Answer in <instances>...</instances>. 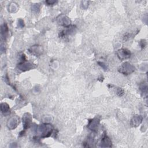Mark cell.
I'll list each match as a JSON object with an SVG mask.
<instances>
[{"instance_id": "6da1fadb", "label": "cell", "mask_w": 148, "mask_h": 148, "mask_svg": "<svg viewBox=\"0 0 148 148\" xmlns=\"http://www.w3.org/2000/svg\"><path fill=\"white\" fill-rule=\"evenodd\" d=\"M35 131L39 134L40 138H47L51 135L53 131V127L50 124H43L39 126H36Z\"/></svg>"}, {"instance_id": "7a4b0ae2", "label": "cell", "mask_w": 148, "mask_h": 148, "mask_svg": "<svg viewBox=\"0 0 148 148\" xmlns=\"http://www.w3.org/2000/svg\"><path fill=\"white\" fill-rule=\"evenodd\" d=\"M135 70V66L128 62H125L123 63L118 69L120 73L125 75H128L133 73Z\"/></svg>"}, {"instance_id": "3957f363", "label": "cell", "mask_w": 148, "mask_h": 148, "mask_svg": "<svg viewBox=\"0 0 148 148\" xmlns=\"http://www.w3.org/2000/svg\"><path fill=\"white\" fill-rule=\"evenodd\" d=\"M100 122V117L96 116L93 119H89L87 128L92 132H97Z\"/></svg>"}, {"instance_id": "277c9868", "label": "cell", "mask_w": 148, "mask_h": 148, "mask_svg": "<svg viewBox=\"0 0 148 148\" xmlns=\"http://www.w3.org/2000/svg\"><path fill=\"white\" fill-rule=\"evenodd\" d=\"M36 68V65L34 64H32L30 62H25L24 61L19 63L17 65V68L23 72L29 71L31 69H33Z\"/></svg>"}, {"instance_id": "5b68a950", "label": "cell", "mask_w": 148, "mask_h": 148, "mask_svg": "<svg viewBox=\"0 0 148 148\" xmlns=\"http://www.w3.org/2000/svg\"><path fill=\"white\" fill-rule=\"evenodd\" d=\"M118 58L120 60H124L129 58L131 57V52L127 49H120L116 52Z\"/></svg>"}, {"instance_id": "8992f818", "label": "cell", "mask_w": 148, "mask_h": 148, "mask_svg": "<svg viewBox=\"0 0 148 148\" xmlns=\"http://www.w3.org/2000/svg\"><path fill=\"white\" fill-rule=\"evenodd\" d=\"M19 123V117L17 116H14L9 118L7 122V127L10 130H13L15 129Z\"/></svg>"}, {"instance_id": "52a82bcc", "label": "cell", "mask_w": 148, "mask_h": 148, "mask_svg": "<svg viewBox=\"0 0 148 148\" xmlns=\"http://www.w3.org/2000/svg\"><path fill=\"white\" fill-rule=\"evenodd\" d=\"M23 120V126L24 128V130H27V128H29L32 123V116L30 113H25L23 114L22 117Z\"/></svg>"}, {"instance_id": "ba28073f", "label": "cell", "mask_w": 148, "mask_h": 148, "mask_svg": "<svg viewBox=\"0 0 148 148\" xmlns=\"http://www.w3.org/2000/svg\"><path fill=\"white\" fill-rule=\"evenodd\" d=\"M99 146L102 147H112V140L110 138L106 135V134H104L102 136L101 142L99 143Z\"/></svg>"}, {"instance_id": "9c48e42d", "label": "cell", "mask_w": 148, "mask_h": 148, "mask_svg": "<svg viewBox=\"0 0 148 148\" xmlns=\"http://www.w3.org/2000/svg\"><path fill=\"white\" fill-rule=\"evenodd\" d=\"M66 29L62 31L60 33V37H64L66 35H69L73 34L75 32L76 27L75 25H69L68 27H66Z\"/></svg>"}, {"instance_id": "30bf717a", "label": "cell", "mask_w": 148, "mask_h": 148, "mask_svg": "<svg viewBox=\"0 0 148 148\" xmlns=\"http://www.w3.org/2000/svg\"><path fill=\"white\" fill-rule=\"evenodd\" d=\"M28 50L31 54L35 55V56H39L43 52L42 47L39 45H34L32 46Z\"/></svg>"}, {"instance_id": "8fae6325", "label": "cell", "mask_w": 148, "mask_h": 148, "mask_svg": "<svg viewBox=\"0 0 148 148\" xmlns=\"http://www.w3.org/2000/svg\"><path fill=\"white\" fill-rule=\"evenodd\" d=\"M143 117L140 115H135L131 120L130 124L132 127H138L142 121Z\"/></svg>"}, {"instance_id": "7c38bea8", "label": "cell", "mask_w": 148, "mask_h": 148, "mask_svg": "<svg viewBox=\"0 0 148 148\" xmlns=\"http://www.w3.org/2000/svg\"><path fill=\"white\" fill-rule=\"evenodd\" d=\"M1 110L2 113V114L5 116H9L11 112H10V109L9 108V106L8 103H1Z\"/></svg>"}, {"instance_id": "4fadbf2b", "label": "cell", "mask_w": 148, "mask_h": 148, "mask_svg": "<svg viewBox=\"0 0 148 148\" xmlns=\"http://www.w3.org/2000/svg\"><path fill=\"white\" fill-rule=\"evenodd\" d=\"M8 31H9L8 27L6 23H4L1 27V36L2 39H3V40L5 39L8 35Z\"/></svg>"}, {"instance_id": "5bb4252c", "label": "cell", "mask_w": 148, "mask_h": 148, "mask_svg": "<svg viewBox=\"0 0 148 148\" xmlns=\"http://www.w3.org/2000/svg\"><path fill=\"white\" fill-rule=\"evenodd\" d=\"M60 23L61 25H64L65 27L71 25V20L66 16H64L63 17H61Z\"/></svg>"}, {"instance_id": "9a60e30c", "label": "cell", "mask_w": 148, "mask_h": 148, "mask_svg": "<svg viewBox=\"0 0 148 148\" xmlns=\"http://www.w3.org/2000/svg\"><path fill=\"white\" fill-rule=\"evenodd\" d=\"M9 11L11 13L16 12L17 11V6L14 3H12L9 6Z\"/></svg>"}, {"instance_id": "2e32d148", "label": "cell", "mask_w": 148, "mask_h": 148, "mask_svg": "<svg viewBox=\"0 0 148 148\" xmlns=\"http://www.w3.org/2000/svg\"><path fill=\"white\" fill-rule=\"evenodd\" d=\"M40 5L39 3H35L32 5V10L34 12L38 13L40 10Z\"/></svg>"}, {"instance_id": "e0dca14e", "label": "cell", "mask_w": 148, "mask_h": 148, "mask_svg": "<svg viewBox=\"0 0 148 148\" xmlns=\"http://www.w3.org/2000/svg\"><path fill=\"white\" fill-rule=\"evenodd\" d=\"M124 90H123L122 88H119V87H118V88H117L116 94H117V95L118 96L121 97V96L124 94Z\"/></svg>"}, {"instance_id": "ac0fdd59", "label": "cell", "mask_w": 148, "mask_h": 148, "mask_svg": "<svg viewBox=\"0 0 148 148\" xmlns=\"http://www.w3.org/2000/svg\"><path fill=\"white\" fill-rule=\"evenodd\" d=\"M18 26L20 28H23L24 27V20L21 18H19L18 20Z\"/></svg>"}, {"instance_id": "d6986e66", "label": "cell", "mask_w": 148, "mask_h": 148, "mask_svg": "<svg viewBox=\"0 0 148 148\" xmlns=\"http://www.w3.org/2000/svg\"><path fill=\"white\" fill-rule=\"evenodd\" d=\"M140 46H141V47L142 49L145 48L146 47V41L145 39H142L140 41Z\"/></svg>"}, {"instance_id": "ffe728a7", "label": "cell", "mask_w": 148, "mask_h": 148, "mask_svg": "<svg viewBox=\"0 0 148 148\" xmlns=\"http://www.w3.org/2000/svg\"><path fill=\"white\" fill-rule=\"evenodd\" d=\"M98 65L100 66H101L105 71H106L107 70V66H106V65L103 63V62H98Z\"/></svg>"}, {"instance_id": "44dd1931", "label": "cell", "mask_w": 148, "mask_h": 148, "mask_svg": "<svg viewBox=\"0 0 148 148\" xmlns=\"http://www.w3.org/2000/svg\"><path fill=\"white\" fill-rule=\"evenodd\" d=\"M56 2V1H46V3H47L49 5H53Z\"/></svg>"}]
</instances>
